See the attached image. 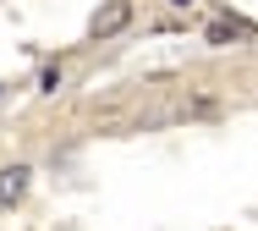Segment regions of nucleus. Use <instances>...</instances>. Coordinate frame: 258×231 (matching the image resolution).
Wrapping results in <instances>:
<instances>
[{
    "label": "nucleus",
    "mask_w": 258,
    "mask_h": 231,
    "mask_svg": "<svg viewBox=\"0 0 258 231\" xmlns=\"http://www.w3.org/2000/svg\"><path fill=\"white\" fill-rule=\"evenodd\" d=\"M39 88H44V94H55V88H60V66H50V72L39 77Z\"/></svg>",
    "instance_id": "obj_4"
},
{
    "label": "nucleus",
    "mask_w": 258,
    "mask_h": 231,
    "mask_svg": "<svg viewBox=\"0 0 258 231\" xmlns=\"http://www.w3.org/2000/svg\"><path fill=\"white\" fill-rule=\"evenodd\" d=\"M170 6H176V11H187V6H192V0H170Z\"/></svg>",
    "instance_id": "obj_5"
},
{
    "label": "nucleus",
    "mask_w": 258,
    "mask_h": 231,
    "mask_svg": "<svg viewBox=\"0 0 258 231\" xmlns=\"http://www.w3.org/2000/svg\"><path fill=\"white\" fill-rule=\"evenodd\" d=\"M28 165H6V171H0V209H6V204H17V198H22V193H28Z\"/></svg>",
    "instance_id": "obj_3"
},
{
    "label": "nucleus",
    "mask_w": 258,
    "mask_h": 231,
    "mask_svg": "<svg viewBox=\"0 0 258 231\" xmlns=\"http://www.w3.org/2000/svg\"><path fill=\"white\" fill-rule=\"evenodd\" d=\"M132 28V0H99L88 17V39H115Z\"/></svg>",
    "instance_id": "obj_1"
},
{
    "label": "nucleus",
    "mask_w": 258,
    "mask_h": 231,
    "mask_svg": "<svg viewBox=\"0 0 258 231\" xmlns=\"http://www.w3.org/2000/svg\"><path fill=\"white\" fill-rule=\"evenodd\" d=\"M204 39L214 44V50H225V44H236V39H258V28L242 22V17H214V22L204 28Z\"/></svg>",
    "instance_id": "obj_2"
}]
</instances>
